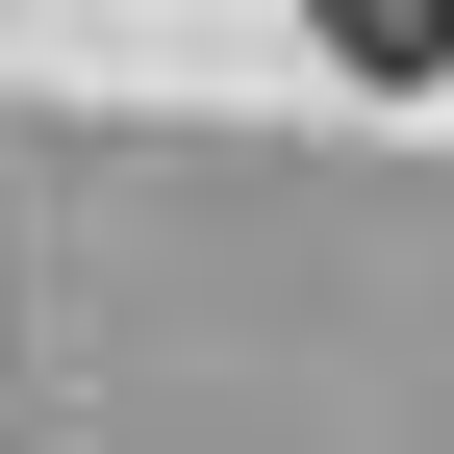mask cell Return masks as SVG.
<instances>
[{"mask_svg":"<svg viewBox=\"0 0 454 454\" xmlns=\"http://www.w3.org/2000/svg\"><path fill=\"white\" fill-rule=\"evenodd\" d=\"M328 51L354 76H454V0H328Z\"/></svg>","mask_w":454,"mask_h":454,"instance_id":"cell-1","label":"cell"}]
</instances>
